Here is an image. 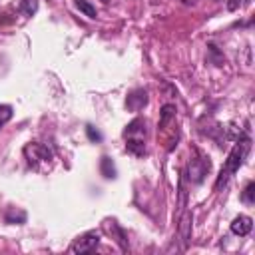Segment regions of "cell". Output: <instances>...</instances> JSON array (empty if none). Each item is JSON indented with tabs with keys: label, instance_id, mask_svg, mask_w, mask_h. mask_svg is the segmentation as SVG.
Masks as SVG:
<instances>
[{
	"label": "cell",
	"instance_id": "20",
	"mask_svg": "<svg viewBox=\"0 0 255 255\" xmlns=\"http://www.w3.org/2000/svg\"><path fill=\"white\" fill-rule=\"evenodd\" d=\"M104 2H110V0H104Z\"/></svg>",
	"mask_w": 255,
	"mask_h": 255
},
{
	"label": "cell",
	"instance_id": "2",
	"mask_svg": "<svg viewBox=\"0 0 255 255\" xmlns=\"http://www.w3.org/2000/svg\"><path fill=\"white\" fill-rule=\"evenodd\" d=\"M195 153H197V155H195L193 159H189L187 177H189L193 183H201V181L205 179V175L209 173V169H211V161H209V157H205L199 149H197Z\"/></svg>",
	"mask_w": 255,
	"mask_h": 255
},
{
	"label": "cell",
	"instance_id": "4",
	"mask_svg": "<svg viewBox=\"0 0 255 255\" xmlns=\"http://www.w3.org/2000/svg\"><path fill=\"white\" fill-rule=\"evenodd\" d=\"M100 243V233L98 231H88L84 235H80L78 239H74V243L70 245L72 253H90L98 247Z\"/></svg>",
	"mask_w": 255,
	"mask_h": 255
},
{
	"label": "cell",
	"instance_id": "19",
	"mask_svg": "<svg viewBox=\"0 0 255 255\" xmlns=\"http://www.w3.org/2000/svg\"><path fill=\"white\" fill-rule=\"evenodd\" d=\"M185 4H195V0H183Z\"/></svg>",
	"mask_w": 255,
	"mask_h": 255
},
{
	"label": "cell",
	"instance_id": "15",
	"mask_svg": "<svg viewBox=\"0 0 255 255\" xmlns=\"http://www.w3.org/2000/svg\"><path fill=\"white\" fill-rule=\"evenodd\" d=\"M24 219H26V213H24V211H18V213H14V207H10V209L6 211V221H8V223H14V221H18V223H24Z\"/></svg>",
	"mask_w": 255,
	"mask_h": 255
},
{
	"label": "cell",
	"instance_id": "6",
	"mask_svg": "<svg viewBox=\"0 0 255 255\" xmlns=\"http://www.w3.org/2000/svg\"><path fill=\"white\" fill-rule=\"evenodd\" d=\"M251 229H253V219L247 217V215H237V217L233 219V223H231V231H233L235 235H239V237L249 235Z\"/></svg>",
	"mask_w": 255,
	"mask_h": 255
},
{
	"label": "cell",
	"instance_id": "17",
	"mask_svg": "<svg viewBox=\"0 0 255 255\" xmlns=\"http://www.w3.org/2000/svg\"><path fill=\"white\" fill-rule=\"evenodd\" d=\"M86 131H88V137H90L92 141H100V139H102V133H100L98 129H94V126H86Z\"/></svg>",
	"mask_w": 255,
	"mask_h": 255
},
{
	"label": "cell",
	"instance_id": "13",
	"mask_svg": "<svg viewBox=\"0 0 255 255\" xmlns=\"http://www.w3.org/2000/svg\"><path fill=\"white\" fill-rule=\"evenodd\" d=\"M102 173H104V177H116V167H114L112 159L106 155L102 157Z\"/></svg>",
	"mask_w": 255,
	"mask_h": 255
},
{
	"label": "cell",
	"instance_id": "11",
	"mask_svg": "<svg viewBox=\"0 0 255 255\" xmlns=\"http://www.w3.org/2000/svg\"><path fill=\"white\" fill-rule=\"evenodd\" d=\"M38 10V0H20V12L24 16H34Z\"/></svg>",
	"mask_w": 255,
	"mask_h": 255
},
{
	"label": "cell",
	"instance_id": "10",
	"mask_svg": "<svg viewBox=\"0 0 255 255\" xmlns=\"http://www.w3.org/2000/svg\"><path fill=\"white\" fill-rule=\"evenodd\" d=\"M126 147L133 155H143L145 153V139H126Z\"/></svg>",
	"mask_w": 255,
	"mask_h": 255
},
{
	"label": "cell",
	"instance_id": "1",
	"mask_svg": "<svg viewBox=\"0 0 255 255\" xmlns=\"http://www.w3.org/2000/svg\"><path fill=\"white\" fill-rule=\"evenodd\" d=\"M247 151H249V139H247V137H245L243 141H237V143L233 145V149H231V153H229L225 165H223L221 171H219V177H217V181H215V189H221L223 185H227V181L231 179V175H233V173L239 169V165L243 163Z\"/></svg>",
	"mask_w": 255,
	"mask_h": 255
},
{
	"label": "cell",
	"instance_id": "7",
	"mask_svg": "<svg viewBox=\"0 0 255 255\" xmlns=\"http://www.w3.org/2000/svg\"><path fill=\"white\" fill-rule=\"evenodd\" d=\"M145 104H147V92H145V90H135V92H131V94L128 96V100H126V106H128L129 110H133V112H139Z\"/></svg>",
	"mask_w": 255,
	"mask_h": 255
},
{
	"label": "cell",
	"instance_id": "12",
	"mask_svg": "<svg viewBox=\"0 0 255 255\" xmlns=\"http://www.w3.org/2000/svg\"><path fill=\"white\" fill-rule=\"evenodd\" d=\"M76 6H78V10H80V12H84L88 18H96V16H98L96 8H94L88 0H76Z\"/></svg>",
	"mask_w": 255,
	"mask_h": 255
},
{
	"label": "cell",
	"instance_id": "14",
	"mask_svg": "<svg viewBox=\"0 0 255 255\" xmlns=\"http://www.w3.org/2000/svg\"><path fill=\"white\" fill-rule=\"evenodd\" d=\"M241 199L245 201V203H255V183L253 181H249L247 183V187H245V191H243V195H241Z\"/></svg>",
	"mask_w": 255,
	"mask_h": 255
},
{
	"label": "cell",
	"instance_id": "3",
	"mask_svg": "<svg viewBox=\"0 0 255 255\" xmlns=\"http://www.w3.org/2000/svg\"><path fill=\"white\" fill-rule=\"evenodd\" d=\"M24 155L28 159V163L32 167H38V163H44V161H50L52 159V151L44 145V143H28L24 147Z\"/></svg>",
	"mask_w": 255,
	"mask_h": 255
},
{
	"label": "cell",
	"instance_id": "8",
	"mask_svg": "<svg viewBox=\"0 0 255 255\" xmlns=\"http://www.w3.org/2000/svg\"><path fill=\"white\" fill-rule=\"evenodd\" d=\"M177 233H179V239L183 241V247H187V243H189V239H191V213H189V211L179 219Z\"/></svg>",
	"mask_w": 255,
	"mask_h": 255
},
{
	"label": "cell",
	"instance_id": "18",
	"mask_svg": "<svg viewBox=\"0 0 255 255\" xmlns=\"http://www.w3.org/2000/svg\"><path fill=\"white\" fill-rule=\"evenodd\" d=\"M237 6H241V0H231V2H227V8H229V10H235Z\"/></svg>",
	"mask_w": 255,
	"mask_h": 255
},
{
	"label": "cell",
	"instance_id": "9",
	"mask_svg": "<svg viewBox=\"0 0 255 255\" xmlns=\"http://www.w3.org/2000/svg\"><path fill=\"white\" fill-rule=\"evenodd\" d=\"M175 120V106L173 104H165L161 108V116H159V131H163L167 128V124H171Z\"/></svg>",
	"mask_w": 255,
	"mask_h": 255
},
{
	"label": "cell",
	"instance_id": "5",
	"mask_svg": "<svg viewBox=\"0 0 255 255\" xmlns=\"http://www.w3.org/2000/svg\"><path fill=\"white\" fill-rule=\"evenodd\" d=\"M124 135H126V139H145V120H141V118L133 120L129 126H126Z\"/></svg>",
	"mask_w": 255,
	"mask_h": 255
},
{
	"label": "cell",
	"instance_id": "16",
	"mask_svg": "<svg viewBox=\"0 0 255 255\" xmlns=\"http://www.w3.org/2000/svg\"><path fill=\"white\" fill-rule=\"evenodd\" d=\"M12 118V108L10 106H0V128Z\"/></svg>",
	"mask_w": 255,
	"mask_h": 255
}]
</instances>
